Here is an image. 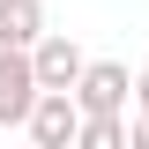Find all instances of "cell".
Returning <instances> with one entry per match:
<instances>
[{
    "label": "cell",
    "mask_w": 149,
    "mask_h": 149,
    "mask_svg": "<svg viewBox=\"0 0 149 149\" xmlns=\"http://www.w3.org/2000/svg\"><path fill=\"white\" fill-rule=\"evenodd\" d=\"M37 112V60L0 52V119H30Z\"/></svg>",
    "instance_id": "1"
},
{
    "label": "cell",
    "mask_w": 149,
    "mask_h": 149,
    "mask_svg": "<svg viewBox=\"0 0 149 149\" xmlns=\"http://www.w3.org/2000/svg\"><path fill=\"white\" fill-rule=\"evenodd\" d=\"M74 74H82V52H74L67 37H52V45H37V82H45V90H67Z\"/></svg>",
    "instance_id": "2"
},
{
    "label": "cell",
    "mask_w": 149,
    "mask_h": 149,
    "mask_svg": "<svg viewBox=\"0 0 149 149\" xmlns=\"http://www.w3.org/2000/svg\"><path fill=\"white\" fill-rule=\"evenodd\" d=\"M30 127H37V142H45V149H60V142H74V134H82V127H74V104H67V97H45V104L30 112Z\"/></svg>",
    "instance_id": "3"
},
{
    "label": "cell",
    "mask_w": 149,
    "mask_h": 149,
    "mask_svg": "<svg viewBox=\"0 0 149 149\" xmlns=\"http://www.w3.org/2000/svg\"><path fill=\"white\" fill-rule=\"evenodd\" d=\"M119 97H127V67H90L82 74V104L90 112H119Z\"/></svg>",
    "instance_id": "4"
},
{
    "label": "cell",
    "mask_w": 149,
    "mask_h": 149,
    "mask_svg": "<svg viewBox=\"0 0 149 149\" xmlns=\"http://www.w3.org/2000/svg\"><path fill=\"white\" fill-rule=\"evenodd\" d=\"M37 37V0H0V45Z\"/></svg>",
    "instance_id": "5"
},
{
    "label": "cell",
    "mask_w": 149,
    "mask_h": 149,
    "mask_svg": "<svg viewBox=\"0 0 149 149\" xmlns=\"http://www.w3.org/2000/svg\"><path fill=\"white\" fill-rule=\"evenodd\" d=\"M82 142H90V149H112V142H119V127H112V112H97L90 127H82Z\"/></svg>",
    "instance_id": "6"
},
{
    "label": "cell",
    "mask_w": 149,
    "mask_h": 149,
    "mask_svg": "<svg viewBox=\"0 0 149 149\" xmlns=\"http://www.w3.org/2000/svg\"><path fill=\"white\" fill-rule=\"evenodd\" d=\"M142 142H149V119H142Z\"/></svg>",
    "instance_id": "7"
},
{
    "label": "cell",
    "mask_w": 149,
    "mask_h": 149,
    "mask_svg": "<svg viewBox=\"0 0 149 149\" xmlns=\"http://www.w3.org/2000/svg\"><path fill=\"white\" fill-rule=\"evenodd\" d=\"M142 97H149V82H142Z\"/></svg>",
    "instance_id": "8"
}]
</instances>
